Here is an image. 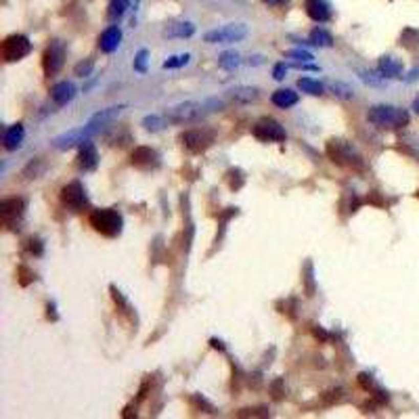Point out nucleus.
<instances>
[{"instance_id": "2eb2a0df", "label": "nucleus", "mask_w": 419, "mask_h": 419, "mask_svg": "<svg viewBox=\"0 0 419 419\" xmlns=\"http://www.w3.org/2000/svg\"><path fill=\"white\" fill-rule=\"evenodd\" d=\"M304 9H306V15L311 17L317 24H327L332 19V9L325 0H304Z\"/></svg>"}, {"instance_id": "7ed1b4c3", "label": "nucleus", "mask_w": 419, "mask_h": 419, "mask_svg": "<svg viewBox=\"0 0 419 419\" xmlns=\"http://www.w3.org/2000/svg\"><path fill=\"white\" fill-rule=\"evenodd\" d=\"M327 151V158L332 160L334 164L338 166H344V168H352V170H363L365 168V160L361 153L352 147V143L348 141H342V139H332L325 147Z\"/></svg>"}, {"instance_id": "a211bd4d", "label": "nucleus", "mask_w": 419, "mask_h": 419, "mask_svg": "<svg viewBox=\"0 0 419 419\" xmlns=\"http://www.w3.org/2000/svg\"><path fill=\"white\" fill-rule=\"evenodd\" d=\"M24 137H26V128H24V124H13V126H9V128L5 130V139H3L5 149H7V151H15V149H19L21 143H24Z\"/></svg>"}, {"instance_id": "423d86ee", "label": "nucleus", "mask_w": 419, "mask_h": 419, "mask_svg": "<svg viewBox=\"0 0 419 419\" xmlns=\"http://www.w3.org/2000/svg\"><path fill=\"white\" fill-rule=\"evenodd\" d=\"M0 53H3V59L7 63H15L21 61L24 57H28L32 53V42L28 36L24 34H11L3 40V47H0Z\"/></svg>"}, {"instance_id": "2f4dec72", "label": "nucleus", "mask_w": 419, "mask_h": 419, "mask_svg": "<svg viewBox=\"0 0 419 419\" xmlns=\"http://www.w3.org/2000/svg\"><path fill=\"white\" fill-rule=\"evenodd\" d=\"M109 292H112V298H114L116 306H120V311H122V313H130V304H128V300L124 298V294L116 288V285H112V288H109Z\"/></svg>"}, {"instance_id": "6ab92c4d", "label": "nucleus", "mask_w": 419, "mask_h": 419, "mask_svg": "<svg viewBox=\"0 0 419 419\" xmlns=\"http://www.w3.org/2000/svg\"><path fill=\"white\" fill-rule=\"evenodd\" d=\"M124 109H126V105H114V107H107V109H101V112L99 114H95L91 120H88V122H91V124H95V126H99L101 130L109 124V122H114L122 112H124Z\"/></svg>"}, {"instance_id": "c03bdc74", "label": "nucleus", "mask_w": 419, "mask_h": 419, "mask_svg": "<svg viewBox=\"0 0 419 419\" xmlns=\"http://www.w3.org/2000/svg\"><path fill=\"white\" fill-rule=\"evenodd\" d=\"M264 5H269V7H281V5H285L288 0H262Z\"/></svg>"}, {"instance_id": "a19ab883", "label": "nucleus", "mask_w": 419, "mask_h": 419, "mask_svg": "<svg viewBox=\"0 0 419 419\" xmlns=\"http://www.w3.org/2000/svg\"><path fill=\"white\" fill-rule=\"evenodd\" d=\"M285 74H288V68H285V63H277V65H275V70H273V78L281 82V80L285 78Z\"/></svg>"}, {"instance_id": "09e8293b", "label": "nucleus", "mask_w": 419, "mask_h": 419, "mask_svg": "<svg viewBox=\"0 0 419 419\" xmlns=\"http://www.w3.org/2000/svg\"><path fill=\"white\" fill-rule=\"evenodd\" d=\"M417 197H419V191H417Z\"/></svg>"}, {"instance_id": "9b49d317", "label": "nucleus", "mask_w": 419, "mask_h": 419, "mask_svg": "<svg viewBox=\"0 0 419 419\" xmlns=\"http://www.w3.org/2000/svg\"><path fill=\"white\" fill-rule=\"evenodd\" d=\"M181 141L191 153H204L214 143V132L206 130V128H193V130L183 132Z\"/></svg>"}, {"instance_id": "f03ea898", "label": "nucleus", "mask_w": 419, "mask_h": 419, "mask_svg": "<svg viewBox=\"0 0 419 419\" xmlns=\"http://www.w3.org/2000/svg\"><path fill=\"white\" fill-rule=\"evenodd\" d=\"M367 120L382 130H399L409 124V114L394 105H373L367 112Z\"/></svg>"}, {"instance_id": "de8ad7c7", "label": "nucleus", "mask_w": 419, "mask_h": 419, "mask_svg": "<svg viewBox=\"0 0 419 419\" xmlns=\"http://www.w3.org/2000/svg\"><path fill=\"white\" fill-rule=\"evenodd\" d=\"M413 109H415V114L419 116V97H417V99L413 101Z\"/></svg>"}, {"instance_id": "f8f14e48", "label": "nucleus", "mask_w": 419, "mask_h": 419, "mask_svg": "<svg viewBox=\"0 0 419 419\" xmlns=\"http://www.w3.org/2000/svg\"><path fill=\"white\" fill-rule=\"evenodd\" d=\"M61 202L72 208V210H82L88 206V195H86V189L80 181H72L68 183L63 189H61Z\"/></svg>"}, {"instance_id": "1a4fd4ad", "label": "nucleus", "mask_w": 419, "mask_h": 419, "mask_svg": "<svg viewBox=\"0 0 419 419\" xmlns=\"http://www.w3.org/2000/svg\"><path fill=\"white\" fill-rule=\"evenodd\" d=\"M250 30L246 24H229V26H223L220 30H212V32H206L204 40L210 42V44H229V42H239L248 38Z\"/></svg>"}, {"instance_id": "20e7f679", "label": "nucleus", "mask_w": 419, "mask_h": 419, "mask_svg": "<svg viewBox=\"0 0 419 419\" xmlns=\"http://www.w3.org/2000/svg\"><path fill=\"white\" fill-rule=\"evenodd\" d=\"M91 227L103 235V237H120L122 235V227H124V218L118 210L112 208H103V210H95L91 214Z\"/></svg>"}, {"instance_id": "cd10ccee", "label": "nucleus", "mask_w": 419, "mask_h": 419, "mask_svg": "<svg viewBox=\"0 0 419 419\" xmlns=\"http://www.w3.org/2000/svg\"><path fill=\"white\" fill-rule=\"evenodd\" d=\"M218 65L223 70H227V72H233L235 68H239V65H241V59H239L237 53H225V55H220Z\"/></svg>"}, {"instance_id": "473e14b6", "label": "nucleus", "mask_w": 419, "mask_h": 419, "mask_svg": "<svg viewBox=\"0 0 419 419\" xmlns=\"http://www.w3.org/2000/svg\"><path fill=\"white\" fill-rule=\"evenodd\" d=\"M93 70H95V63L91 61V59H86V61H82V63H78L76 68H74V74L78 76V78H88L93 74Z\"/></svg>"}, {"instance_id": "dca6fc26", "label": "nucleus", "mask_w": 419, "mask_h": 419, "mask_svg": "<svg viewBox=\"0 0 419 419\" xmlns=\"http://www.w3.org/2000/svg\"><path fill=\"white\" fill-rule=\"evenodd\" d=\"M120 42H122V30L118 26H112L99 36V49L103 53H107V55H112V53L118 51Z\"/></svg>"}, {"instance_id": "a878e982", "label": "nucleus", "mask_w": 419, "mask_h": 419, "mask_svg": "<svg viewBox=\"0 0 419 419\" xmlns=\"http://www.w3.org/2000/svg\"><path fill=\"white\" fill-rule=\"evenodd\" d=\"M130 5V0H109V7H107V17L109 21H118L124 17L126 9Z\"/></svg>"}, {"instance_id": "f257e3e1", "label": "nucleus", "mask_w": 419, "mask_h": 419, "mask_svg": "<svg viewBox=\"0 0 419 419\" xmlns=\"http://www.w3.org/2000/svg\"><path fill=\"white\" fill-rule=\"evenodd\" d=\"M220 109H225V101L223 99H204V101H185L179 103L170 109H166V122L168 124H195L202 122L204 118H208L210 114H216Z\"/></svg>"}, {"instance_id": "aec40b11", "label": "nucleus", "mask_w": 419, "mask_h": 419, "mask_svg": "<svg viewBox=\"0 0 419 419\" xmlns=\"http://www.w3.org/2000/svg\"><path fill=\"white\" fill-rule=\"evenodd\" d=\"M271 101L281 109H290V107H294L298 103V93L290 91V88H279V91L273 93Z\"/></svg>"}, {"instance_id": "c756f323", "label": "nucleus", "mask_w": 419, "mask_h": 419, "mask_svg": "<svg viewBox=\"0 0 419 419\" xmlns=\"http://www.w3.org/2000/svg\"><path fill=\"white\" fill-rule=\"evenodd\" d=\"M191 61V55H174L170 59L164 61V70H176V68H185V65Z\"/></svg>"}, {"instance_id": "412c9836", "label": "nucleus", "mask_w": 419, "mask_h": 419, "mask_svg": "<svg viewBox=\"0 0 419 419\" xmlns=\"http://www.w3.org/2000/svg\"><path fill=\"white\" fill-rule=\"evenodd\" d=\"M380 74L384 78H403V63L392 57H382L380 59Z\"/></svg>"}, {"instance_id": "7c9ffc66", "label": "nucleus", "mask_w": 419, "mask_h": 419, "mask_svg": "<svg viewBox=\"0 0 419 419\" xmlns=\"http://www.w3.org/2000/svg\"><path fill=\"white\" fill-rule=\"evenodd\" d=\"M227 179H229V187L233 189V191H239L241 187H244V183H246V176H244V172L241 170H231L229 174H227Z\"/></svg>"}, {"instance_id": "c85d7f7f", "label": "nucleus", "mask_w": 419, "mask_h": 419, "mask_svg": "<svg viewBox=\"0 0 419 419\" xmlns=\"http://www.w3.org/2000/svg\"><path fill=\"white\" fill-rule=\"evenodd\" d=\"M143 126H145V130L158 132V130H162L164 126H168V122H166V118H164V116L153 114V116H147V118L143 120Z\"/></svg>"}, {"instance_id": "f3484780", "label": "nucleus", "mask_w": 419, "mask_h": 419, "mask_svg": "<svg viewBox=\"0 0 419 419\" xmlns=\"http://www.w3.org/2000/svg\"><path fill=\"white\" fill-rule=\"evenodd\" d=\"M74 97H76V86H74V82H59V84H55V86L51 88V99H53L59 107L72 103Z\"/></svg>"}, {"instance_id": "a18cd8bd", "label": "nucleus", "mask_w": 419, "mask_h": 419, "mask_svg": "<svg viewBox=\"0 0 419 419\" xmlns=\"http://www.w3.org/2000/svg\"><path fill=\"white\" fill-rule=\"evenodd\" d=\"M210 344H212V348H216V350H225V344L220 342V340H216V338H212Z\"/></svg>"}, {"instance_id": "6e6552de", "label": "nucleus", "mask_w": 419, "mask_h": 419, "mask_svg": "<svg viewBox=\"0 0 419 419\" xmlns=\"http://www.w3.org/2000/svg\"><path fill=\"white\" fill-rule=\"evenodd\" d=\"M252 135L262 143H283L285 137H288L285 135V128L273 118H260L252 126Z\"/></svg>"}, {"instance_id": "58836bf2", "label": "nucleus", "mask_w": 419, "mask_h": 419, "mask_svg": "<svg viewBox=\"0 0 419 419\" xmlns=\"http://www.w3.org/2000/svg\"><path fill=\"white\" fill-rule=\"evenodd\" d=\"M17 277H19V283L21 285H24V288H26V285H30L32 281H34V273L28 269V267H19V271H17Z\"/></svg>"}, {"instance_id": "e433bc0d", "label": "nucleus", "mask_w": 419, "mask_h": 419, "mask_svg": "<svg viewBox=\"0 0 419 419\" xmlns=\"http://www.w3.org/2000/svg\"><path fill=\"white\" fill-rule=\"evenodd\" d=\"M361 80L365 82V84H371V86H384V76L380 74H371V72H361Z\"/></svg>"}, {"instance_id": "49530a36", "label": "nucleus", "mask_w": 419, "mask_h": 419, "mask_svg": "<svg viewBox=\"0 0 419 419\" xmlns=\"http://www.w3.org/2000/svg\"><path fill=\"white\" fill-rule=\"evenodd\" d=\"M417 78H419V70H413V72L409 74V78H407V80H409V82H413V80H417Z\"/></svg>"}, {"instance_id": "ddd939ff", "label": "nucleus", "mask_w": 419, "mask_h": 419, "mask_svg": "<svg viewBox=\"0 0 419 419\" xmlns=\"http://www.w3.org/2000/svg\"><path fill=\"white\" fill-rule=\"evenodd\" d=\"M130 164L135 168H139V170H156V168H160L162 158L153 147L141 145V147H135V151H132Z\"/></svg>"}, {"instance_id": "4be33fe9", "label": "nucleus", "mask_w": 419, "mask_h": 419, "mask_svg": "<svg viewBox=\"0 0 419 419\" xmlns=\"http://www.w3.org/2000/svg\"><path fill=\"white\" fill-rule=\"evenodd\" d=\"M193 34H195V26L191 21H181V24L168 26L164 30V36H168V38H191Z\"/></svg>"}, {"instance_id": "9d476101", "label": "nucleus", "mask_w": 419, "mask_h": 419, "mask_svg": "<svg viewBox=\"0 0 419 419\" xmlns=\"http://www.w3.org/2000/svg\"><path fill=\"white\" fill-rule=\"evenodd\" d=\"M65 63V44L61 40H53L42 55V68L47 76H55L61 72Z\"/></svg>"}, {"instance_id": "b1692460", "label": "nucleus", "mask_w": 419, "mask_h": 419, "mask_svg": "<svg viewBox=\"0 0 419 419\" xmlns=\"http://www.w3.org/2000/svg\"><path fill=\"white\" fill-rule=\"evenodd\" d=\"M308 42L315 44V47H321V49H329L334 44V36L329 34L327 30H323V28H315L311 32V40H308Z\"/></svg>"}, {"instance_id": "c9c22d12", "label": "nucleus", "mask_w": 419, "mask_h": 419, "mask_svg": "<svg viewBox=\"0 0 419 419\" xmlns=\"http://www.w3.org/2000/svg\"><path fill=\"white\" fill-rule=\"evenodd\" d=\"M147 57H149V53L145 49L137 53V57H135V72H139V74L147 72Z\"/></svg>"}, {"instance_id": "ea45409f", "label": "nucleus", "mask_w": 419, "mask_h": 419, "mask_svg": "<svg viewBox=\"0 0 419 419\" xmlns=\"http://www.w3.org/2000/svg\"><path fill=\"white\" fill-rule=\"evenodd\" d=\"M28 250L34 254V256H42V252H44V246H42V241L38 239V237H32L30 241H28Z\"/></svg>"}, {"instance_id": "5701e85b", "label": "nucleus", "mask_w": 419, "mask_h": 419, "mask_svg": "<svg viewBox=\"0 0 419 419\" xmlns=\"http://www.w3.org/2000/svg\"><path fill=\"white\" fill-rule=\"evenodd\" d=\"M229 95L237 103H252V101L258 99V91H256V88H252V86H237V88H233Z\"/></svg>"}, {"instance_id": "4c0bfd02", "label": "nucleus", "mask_w": 419, "mask_h": 419, "mask_svg": "<svg viewBox=\"0 0 419 419\" xmlns=\"http://www.w3.org/2000/svg\"><path fill=\"white\" fill-rule=\"evenodd\" d=\"M288 57H292V59H296L298 63H311L315 57L308 53V51H302V49H296V51H290L288 53Z\"/></svg>"}, {"instance_id": "bb28decb", "label": "nucleus", "mask_w": 419, "mask_h": 419, "mask_svg": "<svg viewBox=\"0 0 419 419\" xmlns=\"http://www.w3.org/2000/svg\"><path fill=\"white\" fill-rule=\"evenodd\" d=\"M401 44H403L405 49H409V51L419 49V30H415V28H405L403 34H401Z\"/></svg>"}, {"instance_id": "393cba45", "label": "nucleus", "mask_w": 419, "mask_h": 419, "mask_svg": "<svg viewBox=\"0 0 419 419\" xmlns=\"http://www.w3.org/2000/svg\"><path fill=\"white\" fill-rule=\"evenodd\" d=\"M298 88L302 93H308V95H313V97H319L323 95L325 91V86L319 82V80H313V78H300L298 80Z\"/></svg>"}, {"instance_id": "79ce46f5", "label": "nucleus", "mask_w": 419, "mask_h": 419, "mask_svg": "<svg viewBox=\"0 0 419 419\" xmlns=\"http://www.w3.org/2000/svg\"><path fill=\"white\" fill-rule=\"evenodd\" d=\"M47 319H49V321H59V315H57V306H55V302H49V304H47Z\"/></svg>"}, {"instance_id": "0eeeda50", "label": "nucleus", "mask_w": 419, "mask_h": 419, "mask_svg": "<svg viewBox=\"0 0 419 419\" xmlns=\"http://www.w3.org/2000/svg\"><path fill=\"white\" fill-rule=\"evenodd\" d=\"M24 216H26V202L21 197H11V200L0 202V220H3V227H7L9 231H17Z\"/></svg>"}, {"instance_id": "72a5a7b5", "label": "nucleus", "mask_w": 419, "mask_h": 419, "mask_svg": "<svg viewBox=\"0 0 419 419\" xmlns=\"http://www.w3.org/2000/svg\"><path fill=\"white\" fill-rule=\"evenodd\" d=\"M332 91H334V95L336 97H340V99H355V93H352V88L350 86H346V84H342V82H336V84H332Z\"/></svg>"}, {"instance_id": "4468645a", "label": "nucleus", "mask_w": 419, "mask_h": 419, "mask_svg": "<svg viewBox=\"0 0 419 419\" xmlns=\"http://www.w3.org/2000/svg\"><path fill=\"white\" fill-rule=\"evenodd\" d=\"M99 166V153H97V147L91 143V141H86L80 145V151H78V168L82 172H93L97 170Z\"/></svg>"}, {"instance_id": "f704fd0d", "label": "nucleus", "mask_w": 419, "mask_h": 419, "mask_svg": "<svg viewBox=\"0 0 419 419\" xmlns=\"http://www.w3.org/2000/svg\"><path fill=\"white\" fill-rule=\"evenodd\" d=\"M304 271H306V277H304V281H306V294H308V296H315V275H313V262H306Z\"/></svg>"}, {"instance_id": "39448f33", "label": "nucleus", "mask_w": 419, "mask_h": 419, "mask_svg": "<svg viewBox=\"0 0 419 419\" xmlns=\"http://www.w3.org/2000/svg\"><path fill=\"white\" fill-rule=\"evenodd\" d=\"M97 132H101L99 126L86 122V126H80V128H76V130L63 132V135L55 137V139H53V147L59 149V151H68V149H72V147H80L82 143L91 141V137H95Z\"/></svg>"}, {"instance_id": "37998d69", "label": "nucleus", "mask_w": 419, "mask_h": 419, "mask_svg": "<svg viewBox=\"0 0 419 419\" xmlns=\"http://www.w3.org/2000/svg\"><path fill=\"white\" fill-rule=\"evenodd\" d=\"M313 332H315V338H319V340H323V342H327V340H329V336H327V334L323 332L321 327H315Z\"/></svg>"}]
</instances>
